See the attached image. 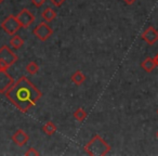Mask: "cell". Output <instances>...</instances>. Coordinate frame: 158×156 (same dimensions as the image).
I'll use <instances>...</instances> for the list:
<instances>
[{
    "label": "cell",
    "instance_id": "cell-19",
    "mask_svg": "<svg viewBox=\"0 0 158 156\" xmlns=\"http://www.w3.org/2000/svg\"><path fill=\"white\" fill-rule=\"evenodd\" d=\"M50 1L54 7H57V8L61 7V6L65 2V0H50Z\"/></svg>",
    "mask_w": 158,
    "mask_h": 156
},
{
    "label": "cell",
    "instance_id": "cell-16",
    "mask_svg": "<svg viewBox=\"0 0 158 156\" xmlns=\"http://www.w3.org/2000/svg\"><path fill=\"white\" fill-rule=\"evenodd\" d=\"M26 72L28 73L29 75H36L38 72H39V65H38L36 62H29L26 65Z\"/></svg>",
    "mask_w": 158,
    "mask_h": 156
},
{
    "label": "cell",
    "instance_id": "cell-23",
    "mask_svg": "<svg viewBox=\"0 0 158 156\" xmlns=\"http://www.w3.org/2000/svg\"><path fill=\"white\" fill-rule=\"evenodd\" d=\"M156 137H157V139H158V130H157V133H156Z\"/></svg>",
    "mask_w": 158,
    "mask_h": 156
},
{
    "label": "cell",
    "instance_id": "cell-5",
    "mask_svg": "<svg viewBox=\"0 0 158 156\" xmlns=\"http://www.w3.org/2000/svg\"><path fill=\"white\" fill-rule=\"evenodd\" d=\"M33 34L40 41H47L53 35V29L47 22H41L34 28Z\"/></svg>",
    "mask_w": 158,
    "mask_h": 156
},
{
    "label": "cell",
    "instance_id": "cell-21",
    "mask_svg": "<svg viewBox=\"0 0 158 156\" xmlns=\"http://www.w3.org/2000/svg\"><path fill=\"white\" fill-rule=\"evenodd\" d=\"M153 59H154V61H155V64H156V66H157V67H158V53H157V54L155 55V57H153Z\"/></svg>",
    "mask_w": 158,
    "mask_h": 156
},
{
    "label": "cell",
    "instance_id": "cell-1",
    "mask_svg": "<svg viewBox=\"0 0 158 156\" xmlns=\"http://www.w3.org/2000/svg\"><path fill=\"white\" fill-rule=\"evenodd\" d=\"M5 95L6 98L22 113L28 112L42 97L41 91L26 76H21Z\"/></svg>",
    "mask_w": 158,
    "mask_h": 156
},
{
    "label": "cell",
    "instance_id": "cell-18",
    "mask_svg": "<svg viewBox=\"0 0 158 156\" xmlns=\"http://www.w3.org/2000/svg\"><path fill=\"white\" fill-rule=\"evenodd\" d=\"M31 3H33L36 8H40L46 3V0H31Z\"/></svg>",
    "mask_w": 158,
    "mask_h": 156
},
{
    "label": "cell",
    "instance_id": "cell-15",
    "mask_svg": "<svg viewBox=\"0 0 158 156\" xmlns=\"http://www.w3.org/2000/svg\"><path fill=\"white\" fill-rule=\"evenodd\" d=\"M87 116H88V113L82 108H78L74 112V118L78 121H84L87 118Z\"/></svg>",
    "mask_w": 158,
    "mask_h": 156
},
{
    "label": "cell",
    "instance_id": "cell-17",
    "mask_svg": "<svg viewBox=\"0 0 158 156\" xmlns=\"http://www.w3.org/2000/svg\"><path fill=\"white\" fill-rule=\"evenodd\" d=\"M25 155L26 156H39L40 153L35 149V147H29V149L25 152Z\"/></svg>",
    "mask_w": 158,
    "mask_h": 156
},
{
    "label": "cell",
    "instance_id": "cell-7",
    "mask_svg": "<svg viewBox=\"0 0 158 156\" xmlns=\"http://www.w3.org/2000/svg\"><path fill=\"white\" fill-rule=\"evenodd\" d=\"M141 39L144 40L147 44L153 46L158 41V31L154 26H149L141 34Z\"/></svg>",
    "mask_w": 158,
    "mask_h": 156
},
{
    "label": "cell",
    "instance_id": "cell-2",
    "mask_svg": "<svg viewBox=\"0 0 158 156\" xmlns=\"http://www.w3.org/2000/svg\"><path fill=\"white\" fill-rule=\"evenodd\" d=\"M85 152L91 156H105L110 153L112 146L100 134H94L91 140L85 145Z\"/></svg>",
    "mask_w": 158,
    "mask_h": 156
},
{
    "label": "cell",
    "instance_id": "cell-20",
    "mask_svg": "<svg viewBox=\"0 0 158 156\" xmlns=\"http://www.w3.org/2000/svg\"><path fill=\"white\" fill-rule=\"evenodd\" d=\"M123 1L126 3V5H128V6H131V5H133V3L135 2L136 0H123Z\"/></svg>",
    "mask_w": 158,
    "mask_h": 156
},
{
    "label": "cell",
    "instance_id": "cell-6",
    "mask_svg": "<svg viewBox=\"0 0 158 156\" xmlns=\"http://www.w3.org/2000/svg\"><path fill=\"white\" fill-rule=\"evenodd\" d=\"M16 19H18L19 23H20L23 28H28L36 20L35 15H34L28 9L21 10L18 13V15H16Z\"/></svg>",
    "mask_w": 158,
    "mask_h": 156
},
{
    "label": "cell",
    "instance_id": "cell-3",
    "mask_svg": "<svg viewBox=\"0 0 158 156\" xmlns=\"http://www.w3.org/2000/svg\"><path fill=\"white\" fill-rule=\"evenodd\" d=\"M18 60V55L8 46L5 44L0 48V70H8V68L16 63Z\"/></svg>",
    "mask_w": 158,
    "mask_h": 156
},
{
    "label": "cell",
    "instance_id": "cell-22",
    "mask_svg": "<svg viewBox=\"0 0 158 156\" xmlns=\"http://www.w3.org/2000/svg\"><path fill=\"white\" fill-rule=\"evenodd\" d=\"M3 2H5V0H0V5H2Z\"/></svg>",
    "mask_w": 158,
    "mask_h": 156
},
{
    "label": "cell",
    "instance_id": "cell-9",
    "mask_svg": "<svg viewBox=\"0 0 158 156\" xmlns=\"http://www.w3.org/2000/svg\"><path fill=\"white\" fill-rule=\"evenodd\" d=\"M29 140V136L23 129H18L12 136V141L18 146H24Z\"/></svg>",
    "mask_w": 158,
    "mask_h": 156
},
{
    "label": "cell",
    "instance_id": "cell-11",
    "mask_svg": "<svg viewBox=\"0 0 158 156\" xmlns=\"http://www.w3.org/2000/svg\"><path fill=\"white\" fill-rule=\"evenodd\" d=\"M56 15H57L56 12H55L51 7H47L41 13L42 19H44V21L47 23H51L52 21H54V19L56 18Z\"/></svg>",
    "mask_w": 158,
    "mask_h": 156
},
{
    "label": "cell",
    "instance_id": "cell-8",
    "mask_svg": "<svg viewBox=\"0 0 158 156\" xmlns=\"http://www.w3.org/2000/svg\"><path fill=\"white\" fill-rule=\"evenodd\" d=\"M13 77L7 70H0V93H6L8 89L14 84Z\"/></svg>",
    "mask_w": 158,
    "mask_h": 156
},
{
    "label": "cell",
    "instance_id": "cell-13",
    "mask_svg": "<svg viewBox=\"0 0 158 156\" xmlns=\"http://www.w3.org/2000/svg\"><path fill=\"white\" fill-rule=\"evenodd\" d=\"M9 44H10V46L14 49V50H19V49L22 48L23 44H24V39H23L21 36H19L15 34V35H13V37L10 39Z\"/></svg>",
    "mask_w": 158,
    "mask_h": 156
},
{
    "label": "cell",
    "instance_id": "cell-12",
    "mask_svg": "<svg viewBox=\"0 0 158 156\" xmlns=\"http://www.w3.org/2000/svg\"><path fill=\"white\" fill-rule=\"evenodd\" d=\"M141 67H142L146 73H151V72H153L157 66H156L155 61H154L153 57H146L142 63H141Z\"/></svg>",
    "mask_w": 158,
    "mask_h": 156
},
{
    "label": "cell",
    "instance_id": "cell-4",
    "mask_svg": "<svg viewBox=\"0 0 158 156\" xmlns=\"http://www.w3.org/2000/svg\"><path fill=\"white\" fill-rule=\"evenodd\" d=\"M1 28L8 34V35H15L21 28V24L19 23L18 19H16V15H13V14H10L8 15L5 20L1 23Z\"/></svg>",
    "mask_w": 158,
    "mask_h": 156
},
{
    "label": "cell",
    "instance_id": "cell-24",
    "mask_svg": "<svg viewBox=\"0 0 158 156\" xmlns=\"http://www.w3.org/2000/svg\"><path fill=\"white\" fill-rule=\"evenodd\" d=\"M157 114H158V110H157Z\"/></svg>",
    "mask_w": 158,
    "mask_h": 156
},
{
    "label": "cell",
    "instance_id": "cell-10",
    "mask_svg": "<svg viewBox=\"0 0 158 156\" xmlns=\"http://www.w3.org/2000/svg\"><path fill=\"white\" fill-rule=\"evenodd\" d=\"M70 80L73 84L76 86H81L85 82H86V75L81 72V70H76L74 74L70 76Z\"/></svg>",
    "mask_w": 158,
    "mask_h": 156
},
{
    "label": "cell",
    "instance_id": "cell-14",
    "mask_svg": "<svg viewBox=\"0 0 158 156\" xmlns=\"http://www.w3.org/2000/svg\"><path fill=\"white\" fill-rule=\"evenodd\" d=\"M42 131H44L47 136L51 137L57 131V128L52 121H48V123H46L44 126H42Z\"/></svg>",
    "mask_w": 158,
    "mask_h": 156
}]
</instances>
